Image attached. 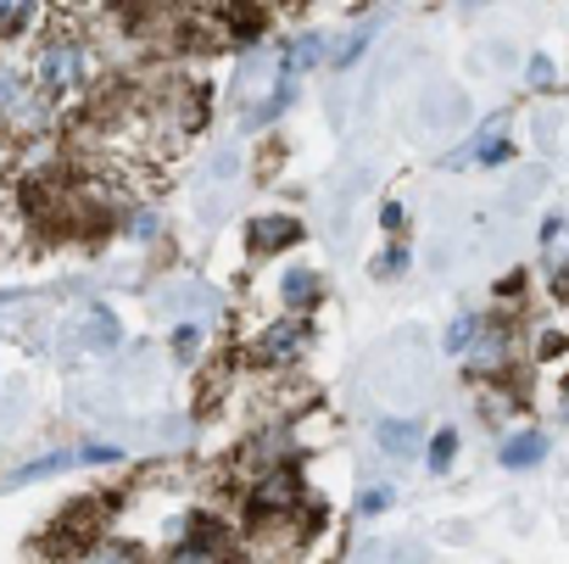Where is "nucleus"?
Wrapping results in <instances>:
<instances>
[{"label":"nucleus","instance_id":"obj_1","mask_svg":"<svg viewBox=\"0 0 569 564\" xmlns=\"http://www.w3.org/2000/svg\"><path fill=\"white\" fill-rule=\"evenodd\" d=\"M34 73H40V90L62 96V90H73V85H79L84 57H79V46H46V51H40V62H34Z\"/></svg>","mask_w":569,"mask_h":564},{"label":"nucleus","instance_id":"obj_2","mask_svg":"<svg viewBox=\"0 0 569 564\" xmlns=\"http://www.w3.org/2000/svg\"><path fill=\"white\" fill-rule=\"evenodd\" d=\"M246 240H251V251H273V246H284V240H302V224H297V218H257Z\"/></svg>","mask_w":569,"mask_h":564},{"label":"nucleus","instance_id":"obj_3","mask_svg":"<svg viewBox=\"0 0 569 564\" xmlns=\"http://www.w3.org/2000/svg\"><path fill=\"white\" fill-rule=\"evenodd\" d=\"M302 342H308V330L284 319V325H273V330L262 336V358H297V353H302Z\"/></svg>","mask_w":569,"mask_h":564},{"label":"nucleus","instance_id":"obj_4","mask_svg":"<svg viewBox=\"0 0 569 564\" xmlns=\"http://www.w3.org/2000/svg\"><path fill=\"white\" fill-rule=\"evenodd\" d=\"M380 447H386L391 458H413V453H419V425L386 419V425H380Z\"/></svg>","mask_w":569,"mask_h":564},{"label":"nucleus","instance_id":"obj_5","mask_svg":"<svg viewBox=\"0 0 569 564\" xmlns=\"http://www.w3.org/2000/svg\"><path fill=\"white\" fill-rule=\"evenodd\" d=\"M541 453H547V442H541L536 431H525V436H508V442H502V464H508V469H519V464H541Z\"/></svg>","mask_w":569,"mask_h":564},{"label":"nucleus","instance_id":"obj_6","mask_svg":"<svg viewBox=\"0 0 569 564\" xmlns=\"http://www.w3.org/2000/svg\"><path fill=\"white\" fill-rule=\"evenodd\" d=\"M463 157H475V162H508V146H502V123H491Z\"/></svg>","mask_w":569,"mask_h":564},{"label":"nucleus","instance_id":"obj_7","mask_svg":"<svg viewBox=\"0 0 569 564\" xmlns=\"http://www.w3.org/2000/svg\"><path fill=\"white\" fill-rule=\"evenodd\" d=\"M313 291H319V279H313V274H291V279H284V303H291V308H308Z\"/></svg>","mask_w":569,"mask_h":564},{"label":"nucleus","instance_id":"obj_8","mask_svg":"<svg viewBox=\"0 0 569 564\" xmlns=\"http://www.w3.org/2000/svg\"><path fill=\"white\" fill-rule=\"evenodd\" d=\"M29 12H34V0H0V34L23 29V23H29Z\"/></svg>","mask_w":569,"mask_h":564},{"label":"nucleus","instance_id":"obj_9","mask_svg":"<svg viewBox=\"0 0 569 564\" xmlns=\"http://www.w3.org/2000/svg\"><path fill=\"white\" fill-rule=\"evenodd\" d=\"M502 358V330H480V347H475V369H491Z\"/></svg>","mask_w":569,"mask_h":564},{"label":"nucleus","instance_id":"obj_10","mask_svg":"<svg viewBox=\"0 0 569 564\" xmlns=\"http://www.w3.org/2000/svg\"><path fill=\"white\" fill-rule=\"evenodd\" d=\"M452 453H458V436H452V431H441V436H436V447H430V464H436V469H447V464H452Z\"/></svg>","mask_w":569,"mask_h":564},{"label":"nucleus","instance_id":"obj_11","mask_svg":"<svg viewBox=\"0 0 569 564\" xmlns=\"http://www.w3.org/2000/svg\"><path fill=\"white\" fill-rule=\"evenodd\" d=\"M380 508H391V486H375V492H363V514H380Z\"/></svg>","mask_w":569,"mask_h":564},{"label":"nucleus","instance_id":"obj_12","mask_svg":"<svg viewBox=\"0 0 569 564\" xmlns=\"http://www.w3.org/2000/svg\"><path fill=\"white\" fill-rule=\"evenodd\" d=\"M530 79H536V85H552V68H547V57H536V62H530Z\"/></svg>","mask_w":569,"mask_h":564}]
</instances>
